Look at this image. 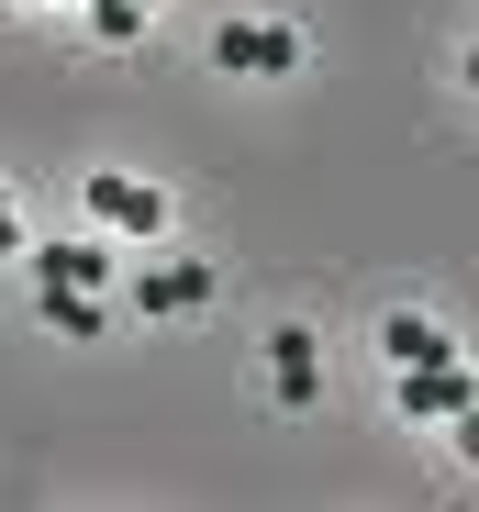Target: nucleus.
<instances>
[{
	"label": "nucleus",
	"mask_w": 479,
	"mask_h": 512,
	"mask_svg": "<svg viewBox=\"0 0 479 512\" xmlns=\"http://www.w3.org/2000/svg\"><path fill=\"white\" fill-rule=\"evenodd\" d=\"M212 45V67H234V78H290L301 67V34L290 23H223V34H201Z\"/></svg>",
	"instance_id": "1"
},
{
	"label": "nucleus",
	"mask_w": 479,
	"mask_h": 512,
	"mask_svg": "<svg viewBox=\"0 0 479 512\" xmlns=\"http://www.w3.org/2000/svg\"><path fill=\"white\" fill-rule=\"evenodd\" d=\"M390 401H402L413 423H446L457 401H479V379H468V357H424V368H402V390H390Z\"/></svg>",
	"instance_id": "2"
},
{
	"label": "nucleus",
	"mask_w": 479,
	"mask_h": 512,
	"mask_svg": "<svg viewBox=\"0 0 479 512\" xmlns=\"http://www.w3.org/2000/svg\"><path fill=\"white\" fill-rule=\"evenodd\" d=\"M78 212H101L112 234H156V223H168V190H156V179H112V167H101Z\"/></svg>",
	"instance_id": "3"
},
{
	"label": "nucleus",
	"mask_w": 479,
	"mask_h": 512,
	"mask_svg": "<svg viewBox=\"0 0 479 512\" xmlns=\"http://www.w3.org/2000/svg\"><path fill=\"white\" fill-rule=\"evenodd\" d=\"M379 357H390V368H424V357H457V334L424 323V312H390V323H379Z\"/></svg>",
	"instance_id": "4"
},
{
	"label": "nucleus",
	"mask_w": 479,
	"mask_h": 512,
	"mask_svg": "<svg viewBox=\"0 0 479 512\" xmlns=\"http://www.w3.org/2000/svg\"><path fill=\"white\" fill-rule=\"evenodd\" d=\"M45 279H67V290H112V256L78 245V234H67V245H34V290H45Z\"/></svg>",
	"instance_id": "5"
},
{
	"label": "nucleus",
	"mask_w": 479,
	"mask_h": 512,
	"mask_svg": "<svg viewBox=\"0 0 479 512\" xmlns=\"http://www.w3.org/2000/svg\"><path fill=\"white\" fill-rule=\"evenodd\" d=\"M268 379H279V401H312L324 357H312V334H301V323H279V334H268Z\"/></svg>",
	"instance_id": "6"
},
{
	"label": "nucleus",
	"mask_w": 479,
	"mask_h": 512,
	"mask_svg": "<svg viewBox=\"0 0 479 512\" xmlns=\"http://www.w3.org/2000/svg\"><path fill=\"white\" fill-rule=\"evenodd\" d=\"M123 301H134V312H201V301H212V268H156V279H134Z\"/></svg>",
	"instance_id": "7"
},
{
	"label": "nucleus",
	"mask_w": 479,
	"mask_h": 512,
	"mask_svg": "<svg viewBox=\"0 0 479 512\" xmlns=\"http://www.w3.org/2000/svg\"><path fill=\"white\" fill-rule=\"evenodd\" d=\"M56 334H112V312H101V290H67V279H45V301H34Z\"/></svg>",
	"instance_id": "8"
},
{
	"label": "nucleus",
	"mask_w": 479,
	"mask_h": 512,
	"mask_svg": "<svg viewBox=\"0 0 479 512\" xmlns=\"http://www.w3.org/2000/svg\"><path fill=\"white\" fill-rule=\"evenodd\" d=\"M78 12H90L101 45H134V34H145V0H78Z\"/></svg>",
	"instance_id": "9"
},
{
	"label": "nucleus",
	"mask_w": 479,
	"mask_h": 512,
	"mask_svg": "<svg viewBox=\"0 0 479 512\" xmlns=\"http://www.w3.org/2000/svg\"><path fill=\"white\" fill-rule=\"evenodd\" d=\"M446 423H457V446H468V468H479V401H457Z\"/></svg>",
	"instance_id": "10"
},
{
	"label": "nucleus",
	"mask_w": 479,
	"mask_h": 512,
	"mask_svg": "<svg viewBox=\"0 0 479 512\" xmlns=\"http://www.w3.org/2000/svg\"><path fill=\"white\" fill-rule=\"evenodd\" d=\"M0 256H23V212H12V190H0Z\"/></svg>",
	"instance_id": "11"
},
{
	"label": "nucleus",
	"mask_w": 479,
	"mask_h": 512,
	"mask_svg": "<svg viewBox=\"0 0 479 512\" xmlns=\"http://www.w3.org/2000/svg\"><path fill=\"white\" fill-rule=\"evenodd\" d=\"M468 90H479V45H468Z\"/></svg>",
	"instance_id": "12"
},
{
	"label": "nucleus",
	"mask_w": 479,
	"mask_h": 512,
	"mask_svg": "<svg viewBox=\"0 0 479 512\" xmlns=\"http://www.w3.org/2000/svg\"><path fill=\"white\" fill-rule=\"evenodd\" d=\"M145 12H156V0H145Z\"/></svg>",
	"instance_id": "13"
}]
</instances>
